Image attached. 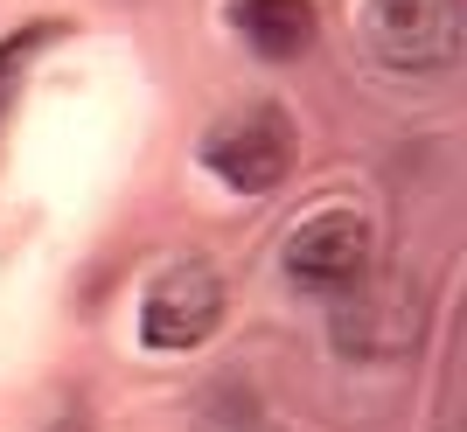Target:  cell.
<instances>
[{"label":"cell","instance_id":"obj_5","mask_svg":"<svg viewBox=\"0 0 467 432\" xmlns=\"http://www.w3.org/2000/svg\"><path fill=\"white\" fill-rule=\"evenodd\" d=\"M231 21H237V36L252 42L265 63H293V57H307L314 36H321V15H314V0H231Z\"/></svg>","mask_w":467,"mask_h":432},{"label":"cell","instance_id":"obj_4","mask_svg":"<svg viewBox=\"0 0 467 432\" xmlns=\"http://www.w3.org/2000/svg\"><path fill=\"white\" fill-rule=\"evenodd\" d=\"M223 328V286L210 265H168L140 300V342L147 349H195Z\"/></svg>","mask_w":467,"mask_h":432},{"label":"cell","instance_id":"obj_2","mask_svg":"<svg viewBox=\"0 0 467 432\" xmlns=\"http://www.w3.org/2000/svg\"><path fill=\"white\" fill-rule=\"evenodd\" d=\"M363 36L390 70H447L461 57V0H370Z\"/></svg>","mask_w":467,"mask_h":432},{"label":"cell","instance_id":"obj_3","mask_svg":"<svg viewBox=\"0 0 467 432\" xmlns=\"http://www.w3.org/2000/svg\"><path fill=\"white\" fill-rule=\"evenodd\" d=\"M370 273V223L356 210H321L286 237V279L307 293H349Z\"/></svg>","mask_w":467,"mask_h":432},{"label":"cell","instance_id":"obj_1","mask_svg":"<svg viewBox=\"0 0 467 432\" xmlns=\"http://www.w3.org/2000/svg\"><path fill=\"white\" fill-rule=\"evenodd\" d=\"M202 160H210V175L223 181V189H237V196H265V189H279L286 168H293V126H286V112H279V105H252V112L210 126Z\"/></svg>","mask_w":467,"mask_h":432},{"label":"cell","instance_id":"obj_7","mask_svg":"<svg viewBox=\"0 0 467 432\" xmlns=\"http://www.w3.org/2000/svg\"><path fill=\"white\" fill-rule=\"evenodd\" d=\"M57 432H84V426H57Z\"/></svg>","mask_w":467,"mask_h":432},{"label":"cell","instance_id":"obj_6","mask_svg":"<svg viewBox=\"0 0 467 432\" xmlns=\"http://www.w3.org/2000/svg\"><path fill=\"white\" fill-rule=\"evenodd\" d=\"M42 42H57V21H36V28H15V36L0 42V118H7V105H15L21 77H28V63H36Z\"/></svg>","mask_w":467,"mask_h":432}]
</instances>
